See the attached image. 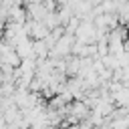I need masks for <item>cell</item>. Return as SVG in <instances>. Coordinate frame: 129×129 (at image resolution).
<instances>
[{"label":"cell","mask_w":129,"mask_h":129,"mask_svg":"<svg viewBox=\"0 0 129 129\" xmlns=\"http://www.w3.org/2000/svg\"><path fill=\"white\" fill-rule=\"evenodd\" d=\"M16 52H18V56L24 60V58H36L34 56V40H30L28 36L26 38H22L18 44H16Z\"/></svg>","instance_id":"obj_1"},{"label":"cell","mask_w":129,"mask_h":129,"mask_svg":"<svg viewBox=\"0 0 129 129\" xmlns=\"http://www.w3.org/2000/svg\"><path fill=\"white\" fill-rule=\"evenodd\" d=\"M48 34H50V28H48L42 20H32V24H30V34H28V36H32L34 40H44Z\"/></svg>","instance_id":"obj_2"},{"label":"cell","mask_w":129,"mask_h":129,"mask_svg":"<svg viewBox=\"0 0 129 129\" xmlns=\"http://www.w3.org/2000/svg\"><path fill=\"white\" fill-rule=\"evenodd\" d=\"M34 56L38 60H44L50 56V46L46 44V40H34Z\"/></svg>","instance_id":"obj_3"},{"label":"cell","mask_w":129,"mask_h":129,"mask_svg":"<svg viewBox=\"0 0 129 129\" xmlns=\"http://www.w3.org/2000/svg\"><path fill=\"white\" fill-rule=\"evenodd\" d=\"M113 101L117 107H129V89L121 87L117 93H113Z\"/></svg>","instance_id":"obj_4"},{"label":"cell","mask_w":129,"mask_h":129,"mask_svg":"<svg viewBox=\"0 0 129 129\" xmlns=\"http://www.w3.org/2000/svg\"><path fill=\"white\" fill-rule=\"evenodd\" d=\"M111 127L113 129H129V115H121L111 119Z\"/></svg>","instance_id":"obj_5"}]
</instances>
